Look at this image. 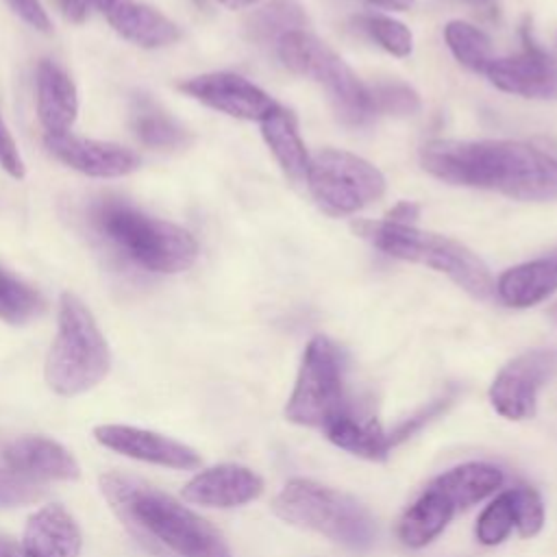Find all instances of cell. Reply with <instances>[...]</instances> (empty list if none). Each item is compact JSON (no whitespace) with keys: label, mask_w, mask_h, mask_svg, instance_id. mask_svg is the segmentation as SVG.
Returning a JSON list of instances; mask_svg holds the SVG:
<instances>
[{"label":"cell","mask_w":557,"mask_h":557,"mask_svg":"<svg viewBox=\"0 0 557 557\" xmlns=\"http://www.w3.org/2000/svg\"><path fill=\"white\" fill-rule=\"evenodd\" d=\"M422 168L440 181L500 191L516 200L557 198V157L509 139H435L420 150Z\"/></svg>","instance_id":"cell-1"},{"label":"cell","mask_w":557,"mask_h":557,"mask_svg":"<svg viewBox=\"0 0 557 557\" xmlns=\"http://www.w3.org/2000/svg\"><path fill=\"white\" fill-rule=\"evenodd\" d=\"M100 485L117 518L141 542H157L181 557H209L226 548L207 520L165 492L120 472L104 474Z\"/></svg>","instance_id":"cell-2"},{"label":"cell","mask_w":557,"mask_h":557,"mask_svg":"<svg viewBox=\"0 0 557 557\" xmlns=\"http://www.w3.org/2000/svg\"><path fill=\"white\" fill-rule=\"evenodd\" d=\"M91 220L100 235L146 272L178 274L196 261L198 244L187 228L152 218L124 200H100L91 209Z\"/></svg>","instance_id":"cell-3"},{"label":"cell","mask_w":557,"mask_h":557,"mask_svg":"<svg viewBox=\"0 0 557 557\" xmlns=\"http://www.w3.org/2000/svg\"><path fill=\"white\" fill-rule=\"evenodd\" d=\"M352 231L389 257L422 263L446 274L474 298H487L494 292L487 265L457 239L387 220H357Z\"/></svg>","instance_id":"cell-4"},{"label":"cell","mask_w":557,"mask_h":557,"mask_svg":"<svg viewBox=\"0 0 557 557\" xmlns=\"http://www.w3.org/2000/svg\"><path fill=\"white\" fill-rule=\"evenodd\" d=\"M111 366L104 335L87 305L63 292L59 298L57 337L46 357V383L61 396H76L98 385Z\"/></svg>","instance_id":"cell-5"},{"label":"cell","mask_w":557,"mask_h":557,"mask_svg":"<svg viewBox=\"0 0 557 557\" xmlns=\"http://www.w3.org/2000/svg\"><path fill=\"white\" fill-rule=\"evenodd\" d=\"M272 509L294 527L315 531L352 548H366L376 537L374 518L355 496L311 479L287 481Z\"/></svg>","instance_id":"cell-6"},{"label":"cell","mask_w":557,"mask_h":557,"mask_svg":"<svg viewBox=\"0 0 557 557\" xmlns=\"http://www.w3.org/2000/svg\"><path fill=\"white\" fill-rule=\"evenodd\" d=\"M292 72L318 83L346 124H363L372 115L368 87L324 41L307 30L287 33L274 48Z\"/></svg>","instance_id":"cell-7"},{"label":"cell","mask_w":557,"mask_h":557,"mask_svg":"<svg viewBox=\"0 0 557 557\" xmlns=\"http://www.w3.org/2000/svg\"><path fill=\"white\" fill-rule=\"evenodd\" d=\"M350 405L337 346L329 337H313L305 348L292 396L285 405V418L322 431Z\"/></svg>","instance_id":"cell-8"},{"label":"cell","mask_w":557,"mask_h":557,"mask_svg":"<svg viewBox=\"0 0 557 557\" xmlns=\"http://www.w3.org/2000/svg\"><path fill=\"white\" fill-rule=\"evenodd\" d=\"M305 183L315 202L333 215L357 213L385 191V176L370 161L346 150H322L309 159Z\"/></svg>","instance_id":"cell-9"},{"label":"cell","mask_w":557,"mask_h":557,"mask_svg":"<svg viewBox=\"0 0 557 557\" xmlns=\"http://www.w3.org/2000/svg\"><path fill=\"white\" fill-rule=\"evenodd\" d=\"M557 370V352L529 350L500 368L492 387L490 403L507 420H527L535 416L537 392Z\"/></svg>","instance_id":"cell-10"},{"label":"cell","mask_w":557,"mask_h":557,"mask_svg":"<svg viewBox=\"0 0 557 557\" xmlns=\"http://www.w3.org/2000/svg\"><path fill=\"white\" fill-rule=\"evenodd\" d=\"M176 87L183 94L220 113L250 122H263L281 107L263 89L233 72H211L191 76L181 81Z\"/></svg>","instance_id":"cell-11"},{"label":"cell","mask_w":557,"mask_h":557,"mask_svg":"<svg viewBox=\"0 0 557 557\" xmlns=\"http://www.w3.org/2000/svg\"><path fill=\"white\" fill-rule=\"evenodd\" d=\"M522 50L509 57H494L485 67L492 85L524 98H557V61L546 54L529 33H522Z\"/></svg>","instance_id":"cell-12"},{"label":"cell","mask_w":557,"mask_h":557,"mask_svg":"<svg viewBox=\"0 0 557 557\" xmlns=\"http://www.w3.org/2000/svg\"><path fill=\"white\" fill-rule=\"evenodd\" d=\"M44 146L63 165L94 178H117L139 168L137 152L115 141H100L72 133H61L46 135Z\"/></svg>","instance_id":"cell-13"},{"label":"cell","mask_w":557,"mask_h":557,"mask_svg":"<svg viewBox=\"0 0 557 557\" xmlns=\"http://www.w3.org/2000/svg\"><path fill=\"white\" fill-rule=\"evenodd\" d=\"M94 437L102 446L139 461L178 470H191L200 466V457L194 448L154 431L126 424H100L94 429Z\"/></svg>","instance_id":"cell-14"},{"label":"cell","mask_w":557,"mask_h":557,"mask_svg":"<svg viewBox=\"0 0 557 557\" xmlns=\"http://www.w3.org/2000/svg\"><path fill=\"white\" fill-rule=\"evenodd\" d=\"M261 492L263 479L257 472L237 463H220L196 474L183 487V498L194 505L228 509L259 498Z\"/></svg>","instance_id":"cell-15"},{"label":"cell","mask_w":557,"mask_h":557,"mask_svg":"<svg viewBox=\"0 0 557 557\" xmlns=\"http://www.w3.org/2000/svg\"><path fill=\"white\" fill-rule=\"evenodd\" d=\"M109 26L141 48H161L181 37L178 26L157 9L137 0H91Z\"/></svg>","instance_id":"cell-16"},{"label":"cell","mask_w":557,"mask_h":557,"mask_svg":"<svg viewBox=\"0 0 557 557\" xmlns=\"http://www.w3.org/2000/svg\"><path fill=\"white\" fill-rule=\"evenodd\" d=\"M37 117L46 135L67 133L78 113V94L72 78L52 61L44 59L35 74Z\"/></svg>","instance_id":"cell-17"},{"label":"cell","mask_w":557,"mask_h":557,"mask_svg":"<svg viewBox=\"0 0 557 557\" xmlns=\"http://www.w3.org/2000/svg\"><path fill=\"white\" fill-rule=\"evenodd\" d=\"M24 557H78L81 531L61 505H46L26 522Z\"/></svg>","instance_id":"cell-18"},{"label":"cell","mask_w":557,"mask_h":557,"mask_svg":"<svg viewBox=\"0 0 557 557\" xmlns=\"http://www.w3.org/2000/svg\"><path fill=\"white\" fill-rule=\"evenodd\" d=\"M4 461L17 474L28 479H61L70 481L81 474L76 459L54 440L28 435L11 442L4 450Z\"/></svg>","instance_id":"cell-19"},{"label":"cell","mask_w":557,"mask_h":557,"mask_svg":"<svg viewBox=\"0 0 557 557\" xmlns=\"http://www.w3.org/2000/svg\"><path fill=\"white\" fill-rule=\"evenodd\" d=\"M557 292V252L520 263L500 274L498 298L509 307H533Z\"/></svg>","instance_id":"cell-20"},{"label":"cell","mask_w":557,"mask_h":557,"mask_svg":"<svg viewBox=\"0 0 557 557\" xmlns=\"http://www.w3.org/2000/svg\"><path fill=\"white\" fill-rule=\"evenodd\" d=\"M500 485L503 470L483 461L455 466L431 481V487H435L455 507V511L476 505L479 500L494 494Z\"/></svg>","instance_id":"cell-21"},{"label":"cell","mask_w":557,"mask_h":557,"mask_svg":"<svg viewBox=\"0 0 557 557\" xmlns=\"http://www.w3.org/2000/svg\"><path fill=\"white\" fill-rule=\"evenodd\" d=\"M322 431L335 446L363 459H383L392 448L389 435L383 431L379 420L372 416L363 418L352 405Z\"/></svg>","instance_id":"cell-22"},{"label":"cell","mask_w":557,"mask_h":557,"mask_svg":"<svg viewBox=\"0 0 557 557\" xmlns=\"http://www.w3.org/2000/svg\"><path fill=\"white\" fill-rule=\"evenodd\" d=\"M455 513V507L435 487L429 485L420 498L403 513L398 522V537L409 548H422L446 529Z\"/></svg>","instance_id":"cell-23"},{"label":"cell","mask_w":557,"mask_h":557,"mask_svg":"<svg viewBox=\"0 0 557 557\" xmlns=\"http://www.w3.org/2000/svg\"><path fill=\"white\" fill-rule=\"evenodd\" d=\"M261 124V135L276 157L283 172L294 181H305L307 168H309V154L305 150V144L298 133V124L292 111L278 107L272 115H268Z\"/></svg>","instance_id":"cell-24"},{"label":"cell","mask_w":557,"mask_h":557,"mask_svg":"<svg viewBox=\"0 0 557 557\" xmlns=\"http://www.w3.org/2000/svg\"><path fill=\"white\" fill-rule=\"evenodd\" d=\"M307 15L296 0H270L248 17L246 33L259 46H272L294 30H302Z\"/></svg>","instance_id":"cell-25"},{"label":"cell","mask_w":557,"mask_h":557,"mask_svg":"<svg viewBox=\"0 0 557 557\" xmlns=\"http://www.w3.org/2000/svg\"><path fill=\"white\" fill-rule=\"evenodd\" d=\"M131 126L148 148H178L187 141L185 128L146 96H137L131 107Z\"/></svg>","instance_id":"cell-26"},{"label":"cell","mask_w":557,"mask_h":557,"mask_svg":"<svg viewBox=\"0 0 557 557\" xmlns=\"http://www.w3.org/2000/svg\"><path fill=\"white\" fill-rule=\"evenodd\" d=\"M444 37H446V44H448L450 52L455 54V59L474 72L483 74L485 67L490 65V61L494 59L492 44H490L487 35L468 22L455 20V22L446 24Z\"/></svg>","instance_id":"cell-27"},{"label":"cell","mask_w":557,"mask_h":557,"mask_svg":"<svg viewBox=\"0 0 557 557\" xmlns=\"http://www.w3.org/2000/svg\"><path fill=\"white\" fill-rule=\"evenodd\" d=\"M44 309L39 292L0 268V320L24 324Z\"/></svg>","instance_id":"cell-28"},{"label":"cell","mask_w":557,"mask_h":557,"mask_svg":"<svg viewBox=\"0 0 557 557\" xmlns=\"http://www.w3.org/2000/svg\"><path fill=\"white\" fill-rule=\"evenodd\" d=\"M368 96H370L372 115L385 113V115L405 117L420 111V96L416 94V89L398 81L376 83L374 87H368Z\"/></svg>","instance_id":"cell-29"},{"label":"cell","mask_w":557,"mask_h":557,"mask_svg":"<svg viewBox=\"0 0 557 557\" xmlns=\"http://www.w3.org/2000/svg\"><path fill=\"white\" fill-rule=\"evenodd\" d=\"M516 527V516H513V500L511 492L498 494L479 516L476 522V540L485 546H496L500 544L511 529Z\"/></svg>","instance_id":"cell-30"},{"label":"cell","mask_w":557,"mask_h":557,"mask_svg":"<svg viewBox=\"0 0 557 557\" xmlns=\"http://www.w3.org/2000/svg\"><path fill=\"white\" fill-rule=\"evenodd\" d=\"M359 26L387 52L396 57H407L413 48L411 30L387 15H363L359 17Z\"/></svg>","instance_id":"cell-31"},{"label":"cell","mask_w":557,"mask_h":557,"mask_svg":"<svg viewBox=\"0 0 557 557\" xmlns=\"http://www.w3.org/2000/svg\"><path fill=\"white\" fill-rule=\"evenodd\" d=\"M511 492L516 529L522 537H533L542 531L544 524V505L540 494L529 485H518Z\"/></svg>","instance_id":"cell-32"},{"label":"cell","mask_w":557,"mask_h":557,"mask_svg":"<svg viewBox=\"0 0 557 557\" xmlns=\"http://www.w3.org/2000/svg\"><path fill=\"white\" fill-rule=\"evenodd\" d=\"M44 496V487L13 470H0V507L35 503Z\"/></svg>","instance_id":"cell-33"},{"label":"cell","mask_w":557,"mask_h":557,"mask_svg":"<svg viewBox=\"0 0 557 557\" xmlns=\"http://www.w3.org/2000/svg\"><path fill=\"white\" fill-rule=\"evenodd\" d=\"M0 168L13 176V178H24L26 168H24V159L17 150V144L7 126V122L0 115Z\"/></svg>","instance_id":"cell-34"},{"label":"cell","mask_w":557,"mask_h":557,"mask_svg":"<svg viewBox=\"0 0 557 557\" xmlns=\"http://www.w3.org/2000/svg\"><path fill=\"white\" fill-rule=\"evenodd\" d=\"M4 2L9 4V9L20 20H24L35 30H41V33H50L52 30L50 17H48V13H46V9H44V4L39 0H4Z\"/></svg>","instance_id":"cell-35"},{"label":"cell","mask_w":557,"mask_h":557,"mask_svg":"<svg viewBox=\"0 0 557 557\" xmlns=\"http://www.w3.org/2000/svg\"><path fill=\"white\" fill-rule=\"evenodd\" d=\"M57 4H59V9L63 11V15H65L70 22H76V24L85 22L89 9L94 7L91 0H57Z\"/></svg>","instance_id":"cell-36"},{"label":"cell","mask_w":557,"mask_h":557,"mask_svg":"<svg viewBox=\"0 0 557 557\" xmlns=\"http://www.w3.org/2000/svg\"><path fill=\"white\" fill-rule=\"evenodd\" d=\"M418 213H420V207L409 202V200H405V202H398L394 209H389L385 220L394 222V224H413Z\"/></svg>","instance_id":"cell-37"},{"label":"cell","mask_w":557,"mask_h":557,"mask_svg":"<svg viewBox=\"0 0 557 557\" xmlns=\"http://www.w3.org/2000/svg\"><path fill=\"white\" fill-rule=\"evenodd\" d=\"M366 2L379 9H392V11H407L413 7V0H366Z\"/></svg>","instance_id":"cell-38"},{"label":"cell","mask_w":557,"mask_h":557,"mask_svg":"<svg viewBox=\"0 0 557 557\" xmlns=\"http://www.w3.org/2000/svg\"><path fill=\"white\" fill-rule=\"evenodd\" d=\"M0 557H24L22 544H15L13 540L0 535Z\"/></svg>","instance_id":"cell-39"},{"label":"cell","mask_w":557,"mask_h":557,"mask_svg":"<svg viewBox=\"0 0 557 557\" xmlns=\"http://www.w3.org/2000/svg\"><path fill=\"white\" fill-rule=\"evenodd\" d=\"M222 7H226V9H244V7H250V4H255V2H259V0H218Z\"/></svg>","instance_id":"cell-40"},{"label":"cell","mask_w":557,"mask_h":557,"mask_svg":"<svg viewBox=\"0 0 557 557\" xmlns=\"http://www.w3.org/2000/svg\"><path fill=\"white\" fill-rule=\"evenodd\" d=\"M548 315H550V318H553V322H555V324H557V302H555V305H553V307H550V311H548Z\"/></svg>","instance_id":"cell-41"},{"label":"cell","mask_w":557,"mask_h":557,"mask_svg":"<svg viewBox=\"0 0 557 557\" xmlns=\"http://www.w3.org/2000/svg\"><path fill=\"white\" fill-rule=\"evenodd\" d=\"M209 557H231V555H228L226 548H222V550H218V553H213V555H209Z\"/></svg>","instance_id":"cell-42"}]
</instances>
